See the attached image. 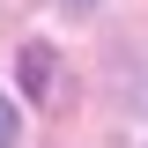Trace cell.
Segmentation results:
<instances>
[{"label": "cell", "instance_id": "2", "mask_svg": "<svg viewBox=\"0 0 148 148\" xmlns=\"http://www.w3.org/2000/svg\"><path fill=\"white\" fill-rule=\"evenodd\" d=\"M15 141V104H8V96H0V148Z\"/></svg>", "mask_w": 148, "mask_h": 148}, {"label": "cell", "instance_id": "3", "mask_svg": "<svg viewBox=\"0 0 148 148\" xmlns=\"http://www.w3.org/2000/svg\"><path fill=\"white\" fill-rule=\"evenodd\" d=\"M67 8H96V0H67Z\"/></svg>", "mask_w": 148, "mask_h": 148}, {"label": "cell", "instance_id": "1", "mask_svg": "<svg viewBox=\"0 0 148 148\" xmlns=\"http://www.w3.org/2000/svg\"><path fill=\"white\" fill-rule=\"evenodd\" d=\"M22 82H30L37 96L52 89V52H45V45H30V52H22Z\"/></svg>", "mask_w": 148, "mask_h": 148}]
</instances>
